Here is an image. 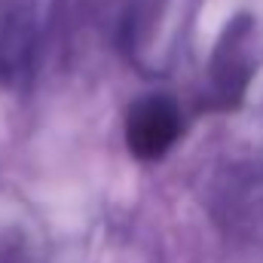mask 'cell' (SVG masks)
Listing matches in <instances>:
<instances>
[{
    "label": "cell",
    "instance_id": "cell-1",
    "mask_svg": "<svg viewBox=\"0 0 263 263\" xmlns=\"http://www.w3.org/2000/svg\"><path fill=\"white\" fill-rule=\"evenodd\" d=\"M181 135V114L168 98H144L129 110L126 141L138 159H159Z\"/></svg>",
    "mask_w": 263,
    "mask_h": 263
}]
</instances>
